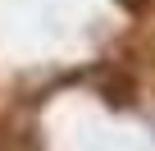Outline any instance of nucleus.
<instances>
[{"instance_id":"1","label":"nucleus","mask_w":155,"mask_h":151,"mask_svg":"<svg viewBox=\"0 0 155 151\" xmlns=\"http://www.w3.org/2000/svg\"><path fill=\"white\" fill-rule=\"evenodd\" d=\"M119 5H123V9H141V5H146V0H119Z\"/></svg>"}]
</instances>
